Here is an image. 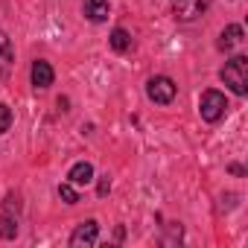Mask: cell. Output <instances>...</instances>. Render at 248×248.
<instances>
[{"mask_svg": "<svg viewBox=\"0 0 248 248\" xmlns=\"http://www.w3.org/2000/svg\"><path fill=\"white\" fill-rule=\"evenodd\" d=\"M222 82H225L236 96H245V93H248V59H245V56H233L231 62H225V67H222Z\"/></svg>", "mask_w": 248, "mask_h": 248, "instance_id": "obj_1", "label": "cell"}, {"mask_svg": "<svg viewBox=\"0 0 248 248\" xmlns=\"http://www.w3.org/2000/svg\"><path fill=\"white\" fill-rule=\"evenodd\" d=\"M175 93H178V88H175V82L170 76H152L146 82V96L152 102H158V105H170L175 99Z\"/></svg>", "mask_w": 248, "mask_h": 248, "instance_id": "obj_2", "label": "cell"}, {"mask_svg": "<svg viewBox=\"0 0 248 248\" xmlns=\"http://www.w3.org/2000/svg\"><path fill=\"white\" fill-rule=\"evenodd\" d=\"M225 108H228L225 93H219V91H213V88L202 93V102H199V114H202V120H207V123H219L222 114H225Z\"/></svg>", "mask_w": 248, "mask_h": 248, "instance_id": "obj_3", "label": "cell"}, {"mask_svg": "<svg viewBox=\"0 0 248 248\" xmlns=\"http://www.w3.org/2000/svg\"><path fill=\"white\" fill-rule=\"evenodd\" d=\"M210 6V0H172V12L178 21H196L199 15H204Z\"/></svg>", "mask_w": 248, "mask_h": 248, "instance_id": "obj_4", "label": "cell"}, {"mask_svg": "<svg viewBox=\"0 0 248 248\" xmlns=\"http://www.w3.org/2000/svg\"><path fill=\"white\" fill-rule=\"evenodd\" d=\"M96 239H99V225L93 219L76 225V231L70 233V245L73 248H91V245H96Z\"/></svg>", "mask_w": 248, "mask_h": 248, "instance_id": "obj_5", "label": "cell"}, {"mask_svg": "<svg viewBox=\"0 0 248 248\" xmlns=\"http://www.w3.org/2000/svg\"><path fill=\"white\" fill-rule=\"evenodd\" d=\"M32 85L35 88H50L53 85V79H56V73H53V67H50V62H44V59H38V62H32Z\"/></svg>", "mask_w": 248, "mask_h": 248, "instance_id": "obj_6", "label": "cell"}, {"mask_svg": "<svg viewBox=\"0 0 248 248\" xmlns=\"http://www.w3.org/2000/svg\"><path fill=\"white\" fill-rule=\"evenodd\" d=\"M12 64H15L12 41L6 38V32H0V79H6V76L12 73Z\"/></svg>", "mask_w": 248, "mask_h": 248, "instance_id": "obj_7", "label": "cell"}, {"mask_svg": "<svg viewBox=\"0 0 248 248\" xmlns=\"http://www.w3.org/2000/svg\"><path fill=\"white\" fill-rule=\"evenodd\" d=\"M67 178H70V184H73V187H85V184H91V181H93V167H91L88 161H79V164H73V167H70Z\"/></svg>", "mask_w": 248, "mask_h": 248, "instance_id": "obj_8", "label": "cell"}, {"mask_svg": "<svg viewBox=\"0 0 248 248\" xmlns=\"http://www.w3.org/2000/svg\"><path fill=\"white\" fill-rule=\"evenodd\" d=\"M82 9H85V18H88V21L99 24V21L108 18V0H85Z\"/></svg>", "mask_w": 248, "mask_h": 248, "instance_id": "obj_9", "label": "cell"}, {"mask_svg": "<svg viewBox=\"0 0 248 248\" xmlns=\"http://www.w3.org/2000/svg\"><path fill=\"white\" fill-rule=\"evenodd\" d=\"M236 44H242V27H236V24H231V27H225V32L219 35V50H233Z\"/></svg>", "mask_w": 248, "mask_h": 248, "instance_id": "obj_10", "label": "cell"}, {"mask_svg": "<svg viewBox=\"0 0 248 248\" xmlns=\"http://www.w3.org/2000/svg\"><path fill=\"white\" fill-rule=\"evenodd\" d=\"M108 44H111V50H117V53H126V50L132 47V35H129L126 30H123V27H117V30L111 32Z\"/></svg>", "mask_w": 248, "mask_h": 248, "instance_id": "obj_11", "label": "cell"}, {"mask_svg": "<svg viewBox=\"0 0 248 248\" xmlns=\"http://www.w3.org/2000/svg\"><path fill=\"white\" fill-rule=\"evenodd\" d=\"M0 236H3V239H15L18 236V219H12L9 213L0 216Z\"/></svg>", "mask_w": 248, "mask_h": 248, "instance_id": "obj_12", "label": "cell"}, {"mask_svg": "<svg viewBox=\"0 0 248 248\" xmlns=\"http://www.w3.org/2000/svg\"><path fill=\"white\" fill-rule=\"evenodd\" d=\"M59 196H62L64 204H76V202H79V193H76L73 184H59Z\"/></svg>", "mask_w": 248, "mask_h": 248, "instance_id": "obj_13", "label": "cell"}, {"mask_svg": "<svg viewBox=\"0 0 248 248\" xmlns=\"http://www.w3.org/2000/svg\"><path fill=\"white\" fill-rule=\"evenodd\" d=\"M9 126H12V111H9L6 102H0V135H6Z\"/></svg>", "mask_w": 248, "mask_h": 248, "instance_id": "obj_14", "label": "cell"}, {"mask_svg": "<svg viewBox=\"0 0 248 248\" xmlns=\"http://www.w3.org/2000/svg\"><path fill=\"white\" fill-rule=\"evenodd\" d=\"M12 210H15V213L21 210V202H18V196H15V193H9V196H6V213H12Z\"/></svg>", "mask_w": 248, "mask_h": 248, "instance_id": "obj_15", "label": "cell"}, {"mask_svg": "<svg viewBox=\"0 0 248 248\" xmlns=\"http://www.w3.org/2000/svg\"><path fill=\"white\" fill-rule=\"evenodd\" d=\"M108 190H111V181H108V175H105V178L99 181V196H105Z\"/></svg>", "mask_w": 248, "mask_h": 248, "instance_id": "obj_16", "label": "cell"}, {"mask_svg": "<svg viewBox=\"0 0 248 248\" xmlns=\"http://www.w3.org/2000/svg\"><path fill=\"white\" fill-rule=\"evenodd\" d=\"M231 172H233V175H242V172H245V170H242V167H239V164H231Z\"/></svg>", "mask_w": 248, "mask_h": 248, "instance_id": "obj_17", "label": "cell"}]
</instances>
